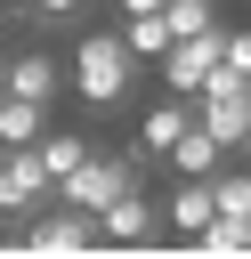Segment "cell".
Returning <instances> with one entry per match:
<instances>
[{
	"instance_id": "cell-1",
	"label": "cell",
	"mask_w": 251,
	"mask_h": 259,
	"mask_svg": "<svg viewBox=\"0 0 251 259\" xmlns=\"http://www.w3.org/2000/svg\"><path fill=\"white\" fill-rule=\"evenodd\" d=\"M130 81H138V57L121 49V32H81V49L65 57V89L81 97V105H121L130 97Z\"/></svg>"
},
{
	"instance_id": "cell-2",
	"label": "cell",
	"mask_w": 251,
	"mask_h": 259,
	"mask_svg": "<svg viewBox=\"0 0 251 259\" xmlns=\"http://www.w3.org/2000/svg\"><path fill=\"white\" fill-rule=\"evenodd\" d=\"M121 186H138V162H121V154H81V162L57 178V202H73V210H89V219H97Z\"/></svg>"
},
{
	"instance_id": "cell-3",
	"label": "cell",
	"mask_w": 251,
	"mask_h": 259,
	"mask_svg": "<svg viewBox=\"0 0 251 259\" xmlns=\"http://www.w3.org/2000/svg\"><path fill=\"white\" fill-rule=\"evenodd\" d=\"M219 32H227V24H219ZM219 32H178V40H170V49L154 57V65H162V89H170V97H194V89L211 81V65H219Z\"/></svg>"
},
{
	"instance_id": "cell-4",
	"label": "cell",
	"mask_w": 251,
	"mask_h": 259,
	"mask_svg": "<svg viewBox=\"0 0 251 259\" xmlns=\"http://www.w3.org/2000/svg\"><path fill=\"white\" fill-rule=\"evenodd\" d=\"M49 194H57V186H49L40 154H32V146H8V154H0V219H32Z\"/></svg>"
},
{
	"instance_id": "cell-5",
	"label": "cell",
	"mask_w": 251,
	"mask_h": 259,
	"mask_svg": "<svg viewBox=\"0 0 251 259\" xmlns=\"http://www.w3.org/2000/svg\"><path fill=\"white\" fill-rule=\"evenodd\" d=\"M0 73H8V97H32V105H49L65 89V57H49V49H16V57H0Z\"/></svg>"
},
{
	"instance_id": "cell-6",
	"label": "cell",
	"mask_w": 251,
	"mask_h": 259,
	"mask_svg": "<svg viewBox=\"0 0 251 259\" xmlns=\"http://www.w3.org/2000/svg\"><path fill=\"white\" fill-rule=\"evenodd\" d=\"M97 235H113V243H146V235H154V194H146V186H121V194L97 210Z\"/></svg>"
},
{
	"instance_id": "cell-7",
	"label": "cell",
	"mask_w": 251,
	"mask_h": 259,
	"mask_svg": "<svg viewBox=\"0 0 251 259\" xmlns=\"http://www.w3.org/2000/svg\"><path fill=\"white\" fill-rule=\"evenodd\" d=\"M162 162H170V170H178V178H211V170H219V162H227V146H219V138H211V130H202V121H186V130H178V138H170V154H162Z\"/></svg>"
},
{
	"instance_id": "cell-8",
	"label": "cell",
	"mask_w": 251,
	"mask_h": 259,
	"mask_svg": "<svg viewBox=\"0 0 251 259\" xmlns=\"http://www.w3.org/2000/svg\"><path fill=\"white\" fill-rule=\"evenodd\" d=\"M211 210H219V202H211V178H178V186L162 194V219H170L178 235H194V227H202Z\"/></svg>"
},
{
	"instance_id": "cell-9",
	"label": "cell",
	"mask_w": 251,
	"mask_h": 259,
	"mask_svg": "<svg viewBox=\"0 0 251 259\" xmlns=\"http://www.w3.org/2000/svg\"><path fill=\"white\" fill-rule=\"evenodd\" d=\"M186 121H194V113H186V97H170V105H154V113L138 121V154H146V162H162V154H170V138H178Z\"/></svg>"
},
{
	"instance_id": "cell-10",
	"label": "cell",
	"mask_w": 251,
	"mask_h": 259,
	"mask_svg": "<svg viewBox=\"0 0 251 259\" xmlns=\"http://www.w3.org/2000/svg\"><path fill=\"white\" fill-rule=\"evenodd\" d=\"M49 130V105H32V97H8L0 89V146H32Z\"/></svg>"
},
{
	"instance_id": "cell-11",
	"label": "cell",
	"mask_w": 251,
	"mask_h": 259,
	"mask_svg": "<svg viewBox=\"0 0 251 259\" xmlns=\"http://www.w3.org/2000/svg\"><path fill=\"white\" fill-rule=\"evenodd\" d=\"M121 49H130L138 65H154V57L170 49V24H162V8H146V16H121Z\"/></svg>"
},
{
	"instance_id": "cell-12",
	"label": "cell",
	"mask_w": 251,
	"mask_h": 259,
	"mask_svg": "<svg viewBox=\"0 0 251 259\" xmlns=\"http://www.w3.org/2000/svg\"><path fill=\"white\" fill-rule=\"evenodd\" d=\"M32 154H40L49 186H57V178H65V170H73V162L89 154V138H81V130H40V138H32Z\"/></svg>"
},
{
	"instance_id": "cell-13",
	"label": "cell",
	"mask_w": 251,
	"mask_h": 259,
	"mask_svg": "<svg viewBox=\"0 0 251 259\" xmlns=\"http://www.w3.org/2000/svg\"><path fill=\"white\" fill-rule=\"evenodd\" d=\"M194 121H202V130H211V138H219L227 154H235V146L251 138V130H243V105H227V97H202V113H194Z\"/></svg>"
},
{
	"instance_id": "cell-14",
	"label": "cell",
	"mask_w": 251,
	"mask_h": 259,
	"mask_svg": "<svg viewBox=\"0 0 251 259\" xmlns=\"http://www.w3.org/2000/svg\"><path fill=\"white\" fill-rule=\"evenodd\" d=\"M211 202L251 227V170H211Z\"/></svg>"
},
{
	"instance_id": "cell-15",
	"label": "cell",
	"mask_w": 251,
	"mask_h": 259,
	"mask_svg": "<svg viewBox=\"0 0 251 259\" xmlns=\"http://www.w3.org/2000/svg\"><path fill=\"white\" fill-rule=\"evenodd\" d=\"M219 57H227L235 73H251V24H243V32H219Z\"/></svg>"
},
{
	"instance_id": "cell-16",
	"label": "cell",
	"mask_w": 251,
	"mask_h": 259,
	"mask_svg": "<svg viewBox=\"0 0 251 259\" xmlns=\"http://www.w3.org/2000/svg\"><path fill=\"white\" fill-rule=\"evenodd\" d=\"M24 8H32V16H40V24H73V16H81V8H89V0H24Z\"/></svg>"
},
{
	"instance_id": "cell-17",
	"label": "cell",
	"mask_w": 251,
	"mask_h": 259,
	"mask_svg": "<svg viewBox=\"0 0 251 259\" xmlns=\"http://www.w3.org/2000/svg\"><path fill=\"white\" fill-rule=\"evenodd\" d=\"M113 8H121V16H146V8H162V0H113Z\"/></svg>"
},
{
	"instance_id": "cell-18",
	"label": "cell",
	"mask_w": 251,
	"mask_h": 259,
	"mask_svg": "<svg viewBox=\"0 0 251 259\" xmlns=\"http://www.w3.org/2000/svg\"><path fill=\"white\" fill-rule=\"evenodd\" d=\"M0 89H8V73H0Z\"/></svg>"
},
{
	"instance_id": "cell-19",
	"label": "cell",
	"mask_w": 251,
	"mask_h": 259,
	"mask_svg": "<svg viewBox=\"0 0 251 259\" xmlns=\"http://www.w3.org/2000/svg\"><path fill=\"white\" fill-rule=\"evenodd\" d=\"M243 146H251V138H243Z\"/></svg>"
},
{
	"instance_id": "cell-20",
	"label": "cell",
	"mask_w": 251,
	"mask_h": 259,
	"mask_svg": "<svg viewBox=\"0 0 251 259\" xmlns=\"http://www.w3.org/2000/svg\"><path fill=\"white\" fill-rule=\"evenodd\" d=\"M0 154H8V146H0Z\"/></svg>"
}]
</instances>
